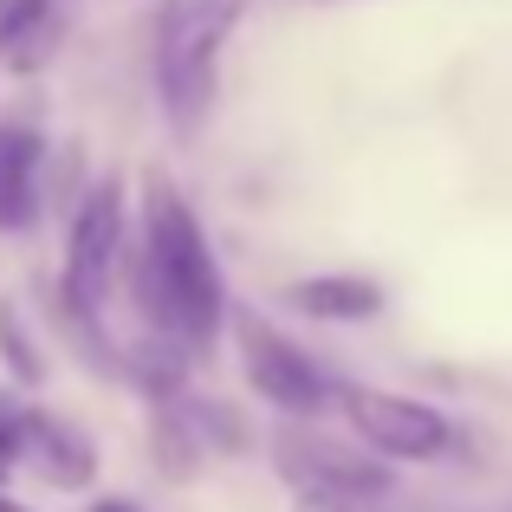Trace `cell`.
Listing matches in <instances>:
<instances>
[{"label": "cell", "instance_id": "6da1fadb", "mask_svg": "<svg viewBox=\"0 0 512 512\" xmlns=\"http://www.w3.org/2000/svg\"><path fill=\"white\" fill-rule=\"evenodd\" d=\"M137 312L182 350H214L227 325V286L201 221L169 182H150L143 195V253H137Z\"/></svg>", "mask_w": 512, "mask_h": 512}, {"label": "cell", "instance_id": "7a4b0ae2", "mask_svg": "<svg viewBox=\"0 0 512 512\" xmlns=\"http://www.w3.org/2000/svg\"><path fill=\"white\" fill-rule=\"evenodd\" d=\"M247 0H175L163 46H156V91L175 130H195L201 111L214 104V72H221V46L234 33Z\"/></svg>", "mask_w": 512, "mask_h": 512}, {"label": "cell", "instance_id": "3957f363", "mask_svg": "<svg viewBox=\"0 0 512 512\" xmlns=\"http://www.w3.org/2000/svg\"><path fill=\"white\" fill-rule=\"evenodd\" d=\"M234 338H240V363H247V383L260 389L273 409L286 415H325L331 396H338V383H331L325 370H318L312 357H305L292 338H279L266 318L240 312L234 318Z\"/></svg>", "mask_w": 512, "mask_h": 512}, {"label": "cell", "instance_id": "277c9868", "mask_svg": "<svg viewBox=\"0 0 512 512\" xmlns=\"http://www.w3.org/2000/svg\"><path fill=\"white\" fill-rule=\"evenodd\" d=\"M350 428L363 435V448L376 454H396V461H435V454L454 448V428L441 409L415 396H396V389H363V383H344L338 389Z\"/></svg>", "mask_w": 512, "mask_h": 512}, {"label": "cell", "instance_id": "5b68a950", "mask_svg": "<svg viewBox=\"0 0 512 512\" xmlns=\"http://www.w3.org/2000/svg\"><path fill=\"white\" fill-rule=\"evenodd\" d=\"M273 454H279V474H286L305 500H383V493L396 487L383 461H370V454L344 448V441H331V435H305V428H279Z\"/></svg>", "mask_w": 512, "mask_h": 512}, {"label": "cell", "instance_id": "8992f818", "mask_svg": "<svg viewBox=\"0 0 512 512\" xmlns=\"http://www.w3.org/2000/svg\"><path fill=\"white\" fill-rule=\"evenodd\" d=\"M117 253H124V182L104 175V182L85 195V208H78L72 240H65V305H72L78 318L104 305Z\"/></svg>", "mask_w": 512, "mask_h": 512}, {"label": "cell", "instance_id": "52a82bcc", "mask_svg": "<svg viewBox=\"0 0 512 512\" xmlns=\"http://www.w3.org/2000/svg\"><path fill=\"white\" fill-rule=\"evenodd\" d=\"M26 448L39 454V474L52 480V487H91V474H98V448H91L85 428H72L65 415L52 409H26Z\"/></svg>", "mask_w": 512, "mask_h": 512}, {"label": "cell", "instance_id": "ba28073f", "mask_svg": "<svg viewBox=\"0 0 512 512\" xmlns=\"http://www.w3.org/2000/svg\"><path fill=\"white\" fill-rule=\"evenodd\" d=\"M39 214V137L0 124V227H33Z\"/></svg>", "mask_w": 512, "mask_h": 512}, {"label": "cell", "instance_id": "9c48e42d", "mask_svg": "<svg viewBox=\"0 0 512 512\" xmlns=\"http://www.w3.org/2000/svg\"><path fill=\"white\" fill-rule=\"evenodd\" d=\"M286 299L299 305V312H312V318H331V325H357V318H376V312H383V286H376V279H357V273L299 279Z\"/></svg>", "mask_w": 512, "mask_h": 512}, {"label": "cell", "instance_id": "30bf717a", "mask_svg": "<svg viewBox=\"0 0 512 512\" xmlns=\"http://www.w3.org/2000/svg\"><path fill=\"white\" fill-rule=\"evenodd\" d=\"M52 33H59L52 0H7V7H0V59L39 65V59H46V46H52Z\"/></svg>", "mask_w": 512, "mask_h": 512}, {"label": "cell", "instance_id": "8fae6325", "mask_svg": "<svg viewBox=\"0 0 512 512\" xmlns=\"http://www.w3.org/2000/svg\"><path fill=\"white\" fill-rule=\"evenodd\" d=\"M0 350H7V363H13V376H20V383H39V376H46V363H39L33 338L20 331V318H13V305H0Z\"/></svg>", "mask_w": 512, "mask_h": 512}, {"label": "cell", "instance_id": "7c38bea8", "mask_svg": "<svg viewBox=\"0 0 512 512\" xmlns=\"http://www.w3.org/2000/svg\"><path fill=\"white\" fill-rule=\"evenodd\" d=\"M20 448H26V409H20L13 396H0V454L13 461Z\"/></svg>", "mask_w": 512, "mask_h": 512}, {"label": "cell", "instance_id": "4fadbf2b", "mask_svg": "<svg viewBox=\"0 0 512 512\" xmlns=\"http://www.w3.org/2000/svg\"><path fill=\"white\" fill-rule=\"evenodd\" d=\"M299 512H376V500H305Z\"/></svg>", "mask_w": 512, "mask_h": 512}, {"label": "cell", "instance_id": "5bb4252c", "mask_svg": "<svg viewBox=\"0 0 512 512\" xmlns=\"http://www.w3.org/2000/svg\"><path fill=\"white\" fill-rule=\"evenodd\" d=\"M91 512H143V506H130V500H91Z\"/></svg>", "mask_w": 512, "mask_h": 512}, {"label": "cell", "instance_id": "9a60e30c", "mask_svg": "<svg viewBox=\"0 0 512 512\" xmlns=\"http://www.w3.org/2000/svg\"><path fill=\"white\" fill-rule=\"evenodd\" d=\"M0 512H26V506H20V500H7V493H0Z\"/></svg>", "mask_w": 512, "mask_h": 512}, {"label": "cell", "instance_id": "2e32d148", "mask_svg": "<svg viewBox=\"0 0 512 512\" xmlns=\"http://www.w3.org/2000/svg\"><path fill=\"white\" fill-rule=\"evenodd\" d=\"M7 467H13V461H7V454H0V480H7Z\"/></svg>", "mask_w": 512, "mask_h": 512}]
</instances>
